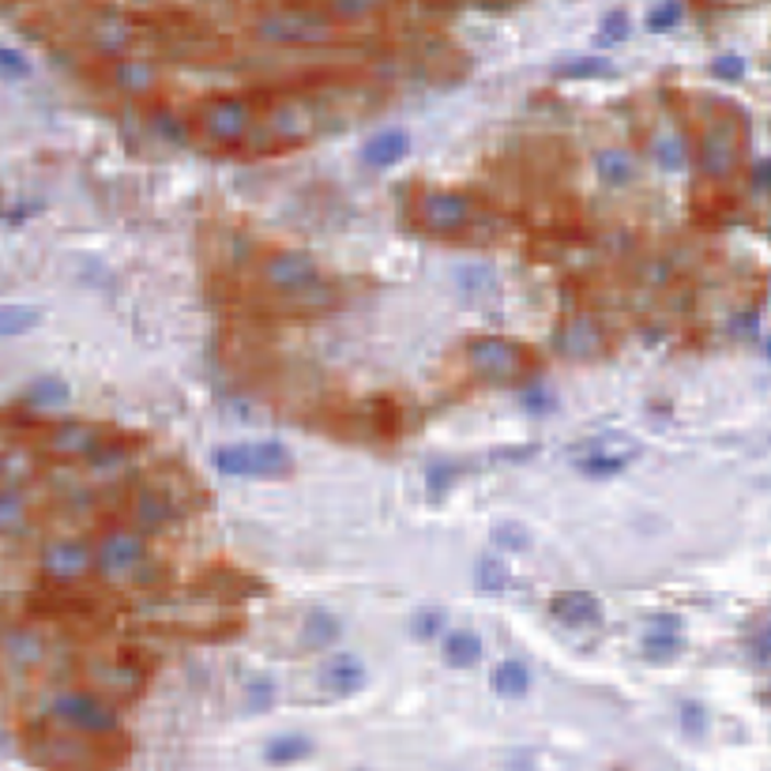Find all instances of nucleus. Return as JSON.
<instances>
[{"mask_svg":"<svg viewBox=\"0 0 771 771\" xmlns=\"http://www.w3.org/2000/svg\"><path fill=\"white\" fill-rule=\"evenodd\" d=\"M470 215H475V204H470L467 192L436 189L418 200V226L426 234H436V238H452V234L467 230Z\"/></svg>","mask_w":771,"mask_h":771,"instance_id":"nucleus-11","label":"nucleus"},{"mask_svg":"<svg viewBox=\"0 0 771 771\" xmlns=\"http://www.w3.org/2000/svg\"><path fill=\"white\" fill-rule=\"evenodd\" d=\"M554 347L568 362H591V358H599L602 350H606V331H602V324L594 317H587V313H572V317H565L557 324Z\"/></svg>","mask_w":771,"mask_h":771,"instance_id":"nucleus-13","label":"nucleus"},{"mask_svg":"<svg viewBox=\"0 0 771 771\" xmlns=\"http://www.w3.org/2000/svg\"><path fill=\"white\" fill-rule=\"evenodd\" d=\"M764 185H768V162L760 159L757 170H752V189H764Z\"/></svg>","mask_w":771,"mask_h":771,"instance_id":"nucleus-50","label":"nucleus"},{"mask_svg":"<svg viewBox=\"0 0 771 771\" xmlns=\"http://www.w3.org/2000/svg\"><path fill=\"white\" fill-rule=\"evenodd\" d=\"M407 151H410V136L402 128H381V133L365 139L362 162L373 166V170H388V166L407 159Z\"/></svg>","mask_w":771,"mask_h":771,"instance_id":"nucleus-24","label":"nucleus"},{"mask_svg":"<svg viewBox=\"0 0 771 771\" xmlns=\"http://www.w3.org/2000/svg\"><path fill=\"white\" fill-rule=\"evenodd\" d=\"M320 125V113L309 99L302 94H279V99L268 102V110L257 117L245 147L252 151H283V147H297L305 144Z\"/></svg>","mask_w":771,"mask_h":771,"instance_id":"nucleus-3","label":"nucleus"},{"mask_svg":"<svg viewBox=\"0 0 771 771\" xmlns=\"http://www.w3.org/2000/svg\"><path fill=\"white\" fill-rule=\"evenodd\" d=\"M494 538L501 542L504 549H528V531L515 528V523H504V528H497Z\"/></svg>","mask_w":771,"mask_h":771,"instance_id":"nucleus-47","label":"nucleus"},{"mask_svg":"<svg viewBox=\"0 0 771 771\" xmlns=\"http://www.w3.org/2000/svg\"><path fill=\"white\" fill-rule=\"evenodd\" d=\"M410 628H415V636H418V639H433V636H441V628H444V610H441V606H426V610H418V613H415V621H410Z\"/></svg>","mask_w":771,"mask_h":771,"instance_id":"nucleus-41","label":"nucleus"},{"mask_svg":"<svg viewBox=\"0 0 771 771\" xmlns=\"http://www.w3.org/2000/svg\"><path fill=\"white\" fill-rule=\"evenodd\" d=\"M87 678H91V692H110V696H136L144 689V670L136 662L125 659H94L87 662Z\"/></svg>","mask_w":771,"mask_h":771,"instance_id":"nucleus-17","label":"nucleus"},{"mask_svg":"<svg viewBox=\"0 0 771 771\" xmlns=\"http://www.w3.org/2000/svg\"><path fill=\"white\" fill-rule=\"evenodd\" d=\"M31 402V407H65L68 399H72V392H68V384L65 381H54V376H42V381H34L31 388H27V396H23Z\"/></svg>","mask_w":771,"mask_h":771,"instance_id":"nucleus-33","label":"nucleus"},{"mask_svg":"<svg viewBox=\"0 0 771 771\" xmlns=\"http://www.w3.org/2000/svg\"><path fill=\"white\" fill-rule=\"evenodd\" d=\"M523 407H528L531 415H542V410L554 407V396H549L546 388H528V396H523Z\"/></svg>","mask_w":771,"mask_h":771,"instance_id":"nucleus-48","label":"nucleus"},{"mask_svg":"<svg viewBox=\"0 0 771 771\" xmlns=\"http://www.w3.org/2000/svg\"><path fill=\"white\" fill-rule=\"evenodd\" d=\"M91 565H94V554L80 538H57L42 549V568H46L54 580H80Z\"/></svg>","mask_w":771,"mask_h":771,"instance_id":"nucleus-18","label":"nucleus"},{"mask_svg":"<svg viewBox=\"0 0 771 771\" xmlns=\"http://www.w3.org/2000/svg\"><path fill=\"white\" fill-rule=\"evenodd\" d=\"M370 673H365V662L358 655H331L320 666V685L331 692V696H354V692L365 689Z\"/></svg>","mask_w":771,"mask_h":771,"instance_id":"nucleus-20","label":"nucleus"},{"mask_svg":"<svg viewBox=\"0 0 771 771\" xmlns=\"http://www.w3.org/2000/svg\"><path fill=\"white\" fill-rule=\"evenodd\" d=\"M494 689L501 692V696H508V700L528 696V689H531V666L523 662V659H504L494 670Z\"/></svg>","mask_w":771,"mask_h":771,"instance_id":"nucleus-29","label":"nucleus"},{"mask_svg":"<svg viewBox=\"0 0 771 771\" xmlns=\"http://www.w3.org/2000/svg\"><path fill=\"white\" fill-rule=\"evenodd\" d=\"M749 147V117L734 102H704L696 133V166L704 181H730L745 166Z\"/></svg>","mask_w":771,"mask_h":771,"instance_id":"nucleus-1","label":"nucleus"},{"mask_svg":"<svg viewBox=\"0 0 771 771\" xmlns=\"http://www.w3.org/2000/svg\"><path fill=\"white\" fill-rule=\"evenodd\" d=\"M463 467H467V463H460V460H441V463H429V470H426L429 494H433V497L449 494V486H452L455 478L463 475Z\"/></svg>","mask_w":771,"mask_h":771,"instance_id":"nucleus-37","label":"nucleus"},{"mask_svg":"<svg viewBox=\"0 0 771 771\" xmlns=\"http://www.w3.org/2000/svg\"><path fill=\"white\" fill-rule=\"evenodd\" d=\"M599 38L606 42V46H613V42H625L628 38V12H621V8H613V12L602 15V23H599Z\"/></svg>","mask_w":771,"mask_h":771,"instance_id":"nucleus-42","label":"nucleus"},{"mask_svg":"<svg viewBox=\"0 0 771 771\" xmlns=\"http://www.w3.org/2000/svg\"><path fill=\"white\" fill-rule=\"evenodd\" d=\"M212 463L226 478H279L291 475L294 455L283 441H241L223 444Z\"/></svg>","mask_w":771,"mask_h":771,"instance_id":"nucleus-8","label":"nucleus"},{"mask_svg":"<svg viewBox=\"0 0 771 771\" xmlns=\"http://www.w3.org/2000/svg\"><path fill=\"white\" fill-rule=\"evenodd\" d=\"M655 159H659L662 170H681V166H685V151H681V139L662 136L659 144H655Z\"/></svg>","mask_w":771,"mask_h":771,"instance_id":"nucleus-44","label":"nucleus"},{"mask_svg":"<svg viewBox=\"0 0 771 771\" xmlns=\"http://www.w3.org/2000/svg\"><path fill=\"white\" fill-rule=\"evenodd\" d=\"M320 15L339 31V27H358V23H365V20H376L381 8L365 4V0H339V4H324Z\"/></svg>","mask_w":771,"mask_h":771,"instance_id":"nucleus-30","label":"nucleus"},{"mask_svg":"<svg viewBox=\"0 0 771 771\" xmlns=\"http://www.w3.org/2000/svg\"><path fill=\"white\" fill-rule=\"evenodd\" d=\"M4 655L12 659L15 666H23V670H31V666H38L46 659V644H42L34 633H8L4 639Z\"/></svg>","mask_w":771,"mask_h":771,"instance_id":"nucleus-32","label":"nucleus"},{"mask_svg":"<svg viewBox=\"0 0 771 771\" xmlns=\"http://www.w3.org/2000/svg\"><path fill=\"white\" fill-rule=\"evenodd\" d=\"M27 523V504L15 494H0V534H15Z\"/></svg>","mask_w":771,"mask_h":771,"instance_id":"nucleus-38","label":"nucleus"},{"mask_svg":"<svg viewBox=\"0 0 771 771\" xmlns=\"http://www.w3.org/2000/svg\"><path fill=\"white\" fill-rule=\"evenodd\" d=\"M639 647H644V655L651 662H670L673 655L685 647V625H681V617H673V613H662V617H655L651 625L644 628V639H639Z\"/></svg>","mask_w":771,"mask_h":771,"instance_id":"nucleus-19","label":"nucleus"},{"mask_svg":"<svg viewBox=\"0 0 771 771\" xmlns=\"http://www.w3.org/2000/svg\"><path fill=\"white\" fill-rule=\"evenodd\" d=\"M31 60L12 46H0V80H27Z\"/></svg>","mask_w":771,"mask_h":771,"instance_id":"nucleus-40","label":"nucleus"},{"mask_svg":"<svg viewBox=\"0 0 771 771\" xmlns=\"http://www.w3.org/2000/svg\"><path fill=\"white\" fill-rule=\"evenodd\" d=\"M594 170H599V181L610 189H625L633 181V155L621 151V147H606V151L594 155Z\"/></svg>","mask_w":771,"mask_h":771,"instance_id":"nucleus-27","label":"nucleus"},{"mask_svg":"<svg viewBox=\"0 0 771 771\" xmlns=\"http://www.w3.org/2000/svg\"><path fill=\"white\" fill-rule=\"evenodd\" d=\"M749 651H752V662L757 666H768V628L760 625L757 633L749 636Z\"/></svg>","mask_w":771,"mask_h":771,"instance_id":"nucleus-49","label":"nucleus"},{"mask_svg":"<svg viewBox=\"0 0 771 771\" xmlns=\"http://www.w3.org/2000/svg\"><path fill=\"white\" fill-rule=\"evenodd\" d=\"M252 34L268 46H328L336 27L320 15V8H260L252 15Z\"/></svg>","mask_w":771,"mask_h":771,"instance_id":"nucleus-6","label":"nucleus"},{"mask_svg":"<svg viewBox=\"0 0 771 771\" xmlns=\"http://www.w3.org/2000/svg\"><path fill=\"white\" fill-rule=\"evenodd\" d=\"M196 125L212 147H245L252 125H257V113L241 94H207L196 110Z\"/></svg>","mask_w":771,"mask_h":771,"instance_id":"nucleus-9","label":"nucleus"},{"mask_svg":"<svg viewBox=\"0 0 771 771\" xmlns=\"http://www.w3.org/2000/svg\"><path fill=\"white\" fill-rule=\"evenodd\" d=\"M557 76H565V80H606V76H613V65L606 57H576L560 65Z\"/></svg>","mask_w":771,"mask_h":771,"instance_id":"nucleus-35","label":"nucleus"},{"mask_svg":"<svg viewBox=\"0 0 771 771\" xmlns=\"http://www.w3.org/2000/svg\"><path fill=\"white\" fill-rule=\"evenodd\" d=\"M475 583H478V591H486V594H501L504 587H508V568H504V560L481 557V560H478V572H475Z\"/></svg>","mask_w":771,"mask_h":771,"instance_id":"nucleus-36","label":"nucleus"},{"mask_svg":"<svg viewBox=\"0 0 771 771\" xmlns=\"http://www.w3.org/2000/svg\"><path fill=\"white\" fill-rule=\"evenodd\" d=\"M704 723H707V712H704V707L692 704V700H685V704H681V726H685L692 738H696V734H704Z\"/></svg>","mask_w":771,"mask_h":771,"instance_id":"nucleus-46","label":"nucleus"},{"mask_svg":"<svg viewBox=\"0 0 771 771\" xmlns=\"http://www.w3.org/2000/svg\"><path fill=\"white\" fill-rule=\"evenodd\" d=\"M110 80H113V87H117L121 94H151L155 87H159V65H155V60H147V57H117L110 65Z\"/></svg>","mask_w":771,"mask_h":771,"instance_id":"nucleus-21","label":"nucleus"},{"mask_svg":"<svg viewBox=\"0 0 771 771\" xmlns=\"http://www.w3.org/2000/svg\"><path fill=\"white\" fill-rule=\"evenodd\" d=\"M467 362L481 381L489 384H515L520 376L531 373L534 358L531 350L515 339H504V336H475L467 343Z\"/></svg>","mask_w":771,"mask_h":771,"instance_id":"nucleus-10","label":"nucleus"},{"mask_svg":"<svg viewBox=\"0 0 771 771\" xmlns=\"http://www.w3.org/2000/svg\"><path fill=\"white\" fill-rule=\"evenodd\" d=\"M271 704H275V681L252 678L249 685H245V707H249V712H268Z\"/></svg>","mask_w":771,"mask_h":771,"instance_id":"nucleus-39","label":"nucleus"},{"mask_svg":"<svg viewBox=\"0 0 771 771\" xmlns=\"http://www.w3.org/2000/svg\"><path fill=\"white\" fill-rule=\"evenodd\" d=\"M27 752H31V760H38V764L49 771L113 768L102 738H83V734H72V730H49V726H38V730L27 734Z\"/></svg>","mask_w":771,"mask_h":771,"instance_id":"nucleus-4","label":"nucleus"},{"mask_svg":"<svg viewBox=\"0 0 771 771\" xmlns=\"http://www.w3.org/2000/svg\"><path fill=\"white\" fill-rule=\"evenodd\" d=\"M147 557V546L136 531H110L106 538L94 549V565H99L102 576L110 580H121V576H133Z\"/></svg>","mask_w":771,"mask_h":771,"instance_id":"nucleus-15","label":"nucleus"},{"mask_svg":"<svg viewBox=\"0 0 771 771\" xmlns=\"http://www.w3.org/2000/svg\"><path fill=\"white\" fill-rule=\"evenodd\" d=\"M549 613H554L560 625L591 628L602 621V602L594 599L591 591H560L554 594V602H549Z\"/></svg>","mask_w":771,"mask_h":771,"instance_id":"nucleus-23","label":"nucleus"},{"mask_svg":"<svg viewBox=\"0 0 771 771\" xmlns=\"http://www.w3.org/2000/svg\"><path fill=\"white\" fill-rule=\"evenodd\" d=\"M681 4H655L651 12H647V31L662 34V31H673L681 23Z\"/></svg>","mask_w":771,"mask_h":771,"instance_id":"nucleus-43","label":"nucleus"},{"mask_svg":"<svg viewBox=\"0 0 771 771\" xmlns=\"http://www.w3.org/2000/svg\"><path fill=\"white\" fill-rule=\"evenodd\" d=\"M42 313L34 305H0V336H23L38 328Z\"/></svg>","mask_w":771,"mask_h":771,"instance_id":"nucleus-34","label":"nucleus"},{"mask_svg":"<svg viewBox=\"0 0 771 771\" xmlns=\"http://www.w3.org/2000/svg\"><path fill=\"white\" fill-rule=\"evenodd\" d=\"M133 617L136 625L166 628L178 636H226V628L238 625L230 606H218V602H147V606H136Z\"/></svg>","mask_w":771,"mask_h":771,"instance_id":"nucleus-5","label":"nucleus"},{"mask_svg":"<svg viewBox=\"0 0 771 771\" xmlns=\"http://www.w3.org/2000/svg\"><path fill=\"white\" fill-rule=\"evenodd\" d=\"M260 283L271 297H283L294 309H328L336 291L309 252L302 249H271L257 268Z\"/></svg>","mask_w":771,"mask_h":771,"instance_id":"nucleus-2","label":"nucleus"},{"mask_svg":"<svg viewBox=\"0 0 771 771\" xmlns=\"http://www.w3.org/2000/svg\"><path fill=\"white\" fill-rule=\"evenodd\" d=\"M46 712L60 730L83 734V738H113L117 734V712H113V704L91 689L57 692Z\"/></svg>","mask_w":771,"mask_h":771,"instance_id":"nucleus-7","label":"nucleus"},{"mask_svg":"<svg viewBox=\"0 0 771 771\" xmlns=\"http://www.w3.org/2000/svg\"><path fill=\"white\" fill-rule=\"evenodd\" d=\"M636 455H639V449L628 441V436L606 433V436H594V441L580 444V449L572 452V463L587 478H613V475H621Z\"/></svg>","mask_w":771,"mask_h":771,"instance_id":"nucleus-12","label":"nucleus"},{"mask_svg":"<svg viewBox=\"0 0 771 771\" xmlns=\"http://www.w3.org/2000/svg\"><path fill=\"white\" fill-rule=\"evenodd\" d=\"M204 591L215 594L218 606H230V602L245 599V594L260 591V583L249 580V576L238 572V568H212V572L204 576Z\"/></svg>","mask_w":771,"mask_h":771,"instance_id":"nucleus-25","label":"nucleus"},{"mask_svg":"<svg viewBox=\"0 0 771 771\" xmlns=\"http://www.w3.org/2000/svg\"><path fill=\"white\" fill-rule=\"evenodd\" d=\"M309 752H313V741L305 738V734H279V738L268 741L264 757H268V764L286 768V764H297V760H305Z\"/></svg>","mask_w":771,"mask_h":771,"instance_id":"nucleus-31","label":"nucleus"},{"mask_svg":"<svg viewBox=\"0 0 771 771\" xmlns=\"http://www.w3.org/2000/svg\"><path fill=\"white\" fill-rule=\"evenodd\" d=\"M102 429L94 426V422H80V418H65V422H57L54 429H49V436H46V449L60 455V460H91L94 449L102 444Z\"/></svg>","mask_w":771,"mask_h":771,"instance_id":"nucleus-16","label":"nucleus"},{"mask_svg":"<svg viewBox=\"0 0 771 771\" xmlns=\"http://www.w3.org/2000/svg\"><path fill=\"white\" fill-rule=\"evenodd\" d=\"M444 659L452 666H460V670L475 666L481 659V636L475 628H452V633L444 636Z\"/></svg>","mask_w":771,"mask_h":771,"instance_id":"nucleus-28","label":"nucleus"},{"mask_svg":"<svg viewBox=\"0 0 771 771\" xmlns=\"http://www.w3.org/2000/svg\"><path fill=\"white\" fill-rule=\"evenodd\" d=\"M339 633H343V625H339V617L331 610H309L302 617V644L305 647H328V644H336Z\"/></svg>","mask_w":771,"mask_h":771,"instance_id":"nucleus-26","label":"nucleus"},{"mask_svg":"<svg viewBox=\"0 0 771 771\" xmlns=\"http://www.w3.org/2000/svg\"><path fill=\"white\" fill-rule=\"evenodd\" d=\"M712 76H715V80H723V83H738L741 76H745V60H741L738 54L715 57V60H712Z\"/></svg>","mask_w":771,"mask_h":771,"instance_id":"nucleus-45","label":"nucleus"},{"mask_svg":"<svg viewBox=\"0 0 771 771\" xmlns=\"http://www.w3.org/2000/svg\"><path fill=\"white\" fill-rule=\"evenodd\" d=\"M80 34L91 42L94 54L117 60V57H128V46H133V38H136V27L121 12L99 8V12H87V23L80 27Z\"/></svg>","mask_w":771,"mask_h":771,"instance_id":"nucleus-14","label":"nucleus"},{"mask_svg":"<svg viewBox=\"0 0 771 771\" xmlns=\"http://www.w3.org/2000/svg\"><path fill=\"white\" fill-rule=\"evenodd\" d=\"M128 512H133L136 528L151 531V528H162V523H170L173 515H178V501H173L170 489H162V486H139Z\"/></svg>","mask_w":771,"mask_h":771,"instance_id":"nucleus-22","label":"nucleus"}]
</instances>
